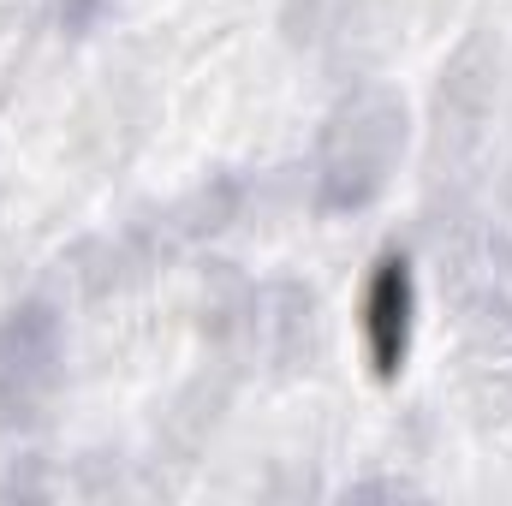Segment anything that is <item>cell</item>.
<instances>
[{"instance_id":"obj_1","label":"cell","mask_w":512,"mask_h":506,"mask_svg":"<svg viewBox=\"0 0 512 506\" xmlns=\"http://www.w3.org/2000/svg\"><path fill=\"white\" fill-rule=\"evenodd\" d=\"M364 352L376 364V376H399L405 358H411V328H417V280L405 268V256H387L376 262L370 286H364Z\"/></svg>"}]
</instances>
